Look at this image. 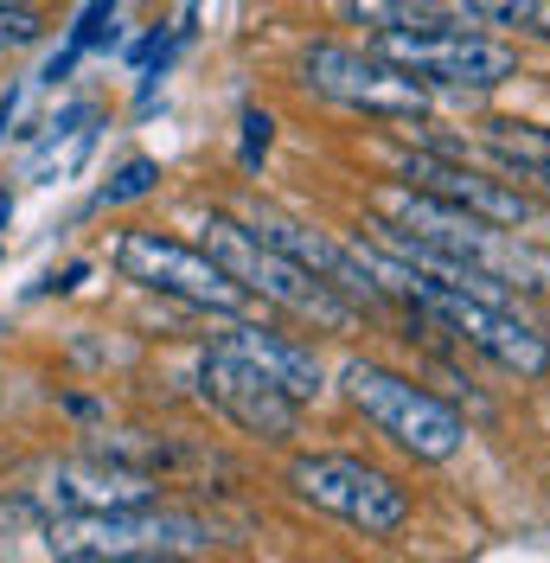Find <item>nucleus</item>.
Instances as JSON below:
<instances>
[{"mask_svg":"<svg viewBox=\"0 0 550 563\" xmlns=\"http://www.w3.org/2000/svg\"><path fill=\"white\" fill-rule=\"evenodd\" d=\"M372 218L397 224L404 238L429 244L436 256H454V263H468V269L493 276L499 288H513V295H518V288H525V295L550 288V256L538 244H525L518 231L486 224V218H474V211L442 206V199L416 192V186H404V179H391L378 199H372Z\"/></svg>","mask_w":550,"mask_h":563,"instance_id":"1","label":"nucleus"},{"mask_svg":"<svg viewBox=\"0 0 550 563\" xmlns=\"http://www.w3.org/2000/svg\"><path fill=\"white\" fill-rule=\"evenodd\" d=\"M199 250H206L211 263L238 282L250 301L282 308V314L301 320V327H320V333H359V320H365V308H359L352 295H340L333 282H320L314 269H301L295 256L270 250L250 224H243V218H231V211H211V218H206Z\"/></svg>","mask_w":550,"mask_h":563,"instance_id":"2","label":"nucleus"},{"mask_svg":"<svg viewBox=\"0 0 550 563\" xmlns=\"http://www.w3.org/2000/svg\"><path fill=\"white\" fill-rule=\"evenodd\" d=\"M333 390L352 404V417H365L397 455L422 461V467H442L468 449V417L442 390H429L422 378L384 365V358H345L333 372Z\"/></svg>","mask_w":550,"mask_h":563,"instance_id":"3","label":"nucleus"},{"mask_svg":"<svg viewBox=\"0 0 550 563\" xmlns=\"http://www.w3.org/2000/svg\"><path fill=\"white\" fill-rule=\"evenodd\" d=\"M218 544V526H206L199 512L179 506H103V512H58L45 519V551L52 563H77V558H161V563H186L206 558Z\"/></svg>","mask_w":550,"mask_h":563,"instance_id":"4","label":"nucleus"},{"mask_svg":"<svg viewBox=\"0 0 550 563\" xmlns=\"http://www.w3.org/2000/svg\"><path fill=\"white\" fill-rule=\"evenodd\" d=\"M282 487L295 493L301 506H314V512H327V519L352 526L359 538H397V531L410 526V512H416L410 487H404L391 467L359 461V455H333V449L288 455Z\"/></svg>","mask_w":550,"mask_h":563,"instance_id":"5","label":"nucleus"},{"mask_svg":"<svg viewBox=\"0 0 550 563\" xmlns=\"http://www.w3.org/2000/svg\"><path fill=\"white\" fill-rule=\"evenodd\" d=\"M301 84L320 103L352 109V115H378V122H410L422 129L436 115V90H422L410 70L384 65L372 45H345V38H314L301 45Z\"/></svg>","mask_w":550,"mask_h":563,"instance_id":"6","label":"nucleus"},{"mask_svg":"<svg viewBox=\"0 0 550 563\" xmlns=\"http://www.w3.org/2000/svg\"><path fill=\"white\" fill-rule=\"evenodd\" d=\"M384 65L410 70L436 97H474L518 77V45L486 26H436V33H372L365 38Z\"/></svg>","mask_w":550,"mask_h":563,"instance_id":"7","label":"nucleus"},{"mask_svg":"<svg viewBox=\"0 0 550 563\" xmlns=\"http://www.w3.org/2000/svg\"><path fill=\"white\" fill-rule=\"evenodd\" d=\"M109 263H116L122 282H135L141 295L179 301L186 314H211V320L250 314V295H243L199 244H186V238H167V231H122L116 250H109Z\"/></svg>","mask_w":550,"mask_h":563,"instance_id":"8","label":"nucleus"},{"mask_svg":"<svg viewBox=\"0 0 550 563\" xmlns=\"http://www.w3.org/2000/svg\"><path fill=\"white\" fill-rule=\"evenodd\" d=\"M410 320L436 327L448 340H461L468 352H481L486 365L513 372L525 385L550 378V333H538L525 314H513V301H486V295H461V288H422Z\"/></svg>","mask_w":550,"mask_h":563,"instance_id":"9","label":"nucleus"},{"mask_svg":"<svg viewBox=\"0 0 550 563\" xmlns=\"http://www.w3.org/2000/svg\"><path fill=\"white\" fill-rule=\"evenodd\" d=\"M193 385H199V404H206L211 417H224L250 442H295L301 435V404L275 378H263L238 346H224V340L199 346Z\"/></svg>","mask_w":550,"mask_h":563,"instance_id":"10","label":"nucleus"},{"mask_svg":"<svg viewBox=\"0 0 550 563\" xmlns=\"http://www.w3.org/2000/svg\"><path fill=\"white\" fill-rule=\"evenodd\" d=\"M397 179L416 186V192H429V199H442V206H454V211H474V218L499 224V231H544V206L525 186L468 167L454 147H436V141L397 154Z\"/></svg>","mask_w":550,"mask_h":563,"instance_id":"11","label":"nucleus"},{"mask_svg":"<svg viewBox=\"0 0 550 563\" xmlns=\"http://www.w3.org/2000/svg\"><path fill=\"white\" fill-rule=\"evenodd\" d=\"M218 340H224V346H238L243 358H250L263 378H275L295 404H314V397L327 390V365H320V352H314L308 340H295V333L270 327V320L231 314L224 327H218Z\"/></svg>","mask_w":550,"mask_h":563,"instance_id":"12","label":"nucleus"},{"mask_svg":"<svg viewBox=\"0 0 550 563\" xmlns=\"http://www.w3.org/2000/svg\"><path fill=\"white\" fill-rule=\"evenodd\" d=\"M97 122H103V109H97V103H70V109H58V115L45 122V135L26 147L20 174L33 179V186H52V179L77 174V167H84V154L97 147Z\"/></svg>","mask_w":550,"mask_h":563,"instance_id":"13","label":"nucleus"},{"mask_svg":"<svg viewBox=\"0 0 550 563\" xmlns=\"http://www.w3.org/2000/svg\"><path fill=\"white\" fill-rule=\"evenodd\" d=\"M474 141L493 154V174L499 179H544L550 174V129L538 122H499V115H481L474 122Z\"/></svg>","mask_w":550,"mask_h":563,"instance_id":"14","label":"nucleus"},{"mask_svg":"<svg viewBox=\"0 0 550 563\" xmlns=\"http://www.w3.org/2000/svg\"><path fill=\"white\" fill-rule=\"evenodd\" d=\"M345 26L365 33H436V26H461L442 0H333Z\"/></svg>","mask_w":550,"mask_h":563,"instance_id":"15","label":"nucleus"},{"mask_svg":"<svg viewBox=\"0 0 550 563\" xmlns=\"http://www.w3.org/2000/svg\"><path fill=\"white\" fill-rule=\"evenodd\" d=\"M461 26H486V33L513 38H544L550 45V0H442Z\"/></svg>","mask_w":550,"mask_h":563,"instance_id":"16","label":"nucleus"},{"mask_svg":"<svg viewBox=\"0 0 550 563\" xmlns=\"http://www.w3.org/2000/svg\"><path fill=\"white\" fill-rule=\"evenodd\" d=\"M154 186H161V167H154L147 154H135V161H122V167H116V179L97 192V206H103V211L135 206V199H147V192H154Z\"/></svg>","mask_w":550,"mask_h":563,"instance_id":"17","label":"nucleus"},{"mask_svg":"<svg viewBox=\"0 0 550 563\" xmlns=\"http://www.w3.org/2000/svg\"><path fill=\"white\" fill-rule=\"evenodd\" d=\"M45 38V13L38 7H0V58L7 52H33Z\"/></svg>","mask_w":550,"mask_h":563,"instance_id":"18","label":"nucleus"},{"mask_svg":"<svg viewBox=\"0 0 550 563\" xmlns=\"http://www.w3.org/2000/svg\"><path fill=\"white\" fill-rule=\"evenodd\" d=\"M270 141H275V115L270 109H243V167H263Z\"/></svg>","mask_w":550,"mask_h":563,"instance_id":"19","label":"nucleus"},{"mask_svg":"<svg viewBox=\"0 0 550 563\" xmlns=\"http://www.w3.org/2000/svg\"><path fill=\"white\" fill-rule=\"evenodd\" d=\"M7 218H13V192L0 186V231H7Z\"/></svg>","mask_w":550,"mask_h":563,"instance_id":"20","label":"nucleus"},{"mask_svg":"<svg viewBox=\"0 0 550 563\" xmlns=\"http://www.w3.org/2000/svg\"><path fill=\"white\" fill-rule=\"evenodd\" d=\"M0 7H38V0H0Z\"/></svg>","mask_w":550,"mask_h":563,"instance_id":"21","label":"nucleus"},{"mask_svg":"<svg viewBox=\"0 0 550 563\" xmlns=\"http://www.w3.org/2000/svg\"><path fill=\"white\" fill-rule=\"evenodd\" d=\"M7 558H13V544H7V538H0V563H7Z\"/></svg>","mask_w":550,"mask_h":563,"instance_id":"22","label":"nucleus"}]
</instances>
